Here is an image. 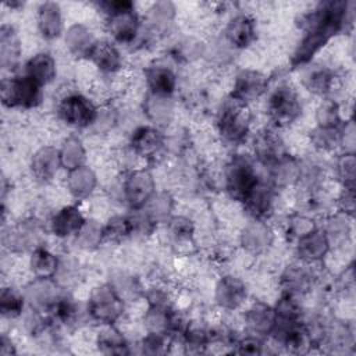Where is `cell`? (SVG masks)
<instances>
[{"mask_svg":"<svg viewBox=\"0 0 356 356\" xmlns=\"http://www.w3.org/2000/svg\"><path fill=\"white\" fill-rule=\"evenodd\" d=\"M352 24V11L349 3L343 0L321 1L314 10L300 17V28L305 36L295 49L291 64L293 68L307 65L337 33Z\"/></svg>","mask_w":356,"mask_h":356,"instance_id":"6da1fadb","label":"cell"},{"mask_svg":"<svg viewBox=\"0 0 356 356\" xmlns=\"http://www.w3.org/2000/svg\"><path fill=\"white\" fill-rule=\"evenodd\" d=\"M96 7L104 15L107 32L117 43L134 44L139 39L142 22L132 1L106 0L96 3Z\"/></svg>","mask_w":356,"mask_h":356,"instance_id":"7a4b0ae2","label":"cell"},{"mask_svg":"<svg viewBox=\"0 0 356 356\" xmlns=\"http://www.w3.org/2000/svg\"><path fill=\"white\" fill-rule=\"evenodd\" d=\"M252 114L248 104L239 103L229 96L217 111L216 127L221 140L229 146L243 143L250 132Z\"/></svg>","mask_w":356,"mask_h":356,"instance_id":"3957f363","label":"cell"},{"mask_svg":"<svg viewBox=\"0 0 356 356\" xmlns=\"http://www.w3.org/2000/svg\"><path fill=\"white\" fill-rule=\"evenodd\" d=\"M225 189L228 195L243 203L260 178L253 160L248 154H234L225 167Z\"/></svg>","mask_w":356,"mask_h":356,"instance_id":"277c9868","label":"cell"},{"mask_svg":"<svg viewBox=\"0 0 356 356\" xmlns=\"http://www.w3.org/2000/svg\"><path fill=\"white\" fill-rule=\"evenodd\" d=\"M0 96L4 107L35 108L42 102V86L28 75L6 76L0 83Z\"/></svg>","mask_w":356,"mask_h":356,"instance_id":"5b68a950","label":"cell"},{"mask_svg":"<svg viewBox=\"0 0 356 356\" xmlns=\"http://www.w3.org/2000/svg\"><path fill=\"white\" fill-rule=\"evenodd\" d=\"M86 310L93 321L114 324L124 313V299L111 284H103L92 291Z\"/></svg>","mask_w":356,"mask_h":356,"instance_id":"8992f818","label":"cell"},{"mask_svg":"<svg viewBox=\"0 0 356 356\" xmlns=\"http://www.w3.org/2000/svg\"><path fill=\"white\" fill-rule=\"evenodd\" d=\"M267 114L275 127H286L295 122L302 114V103L296 90L286 85H278L268 96Z\"/></svg>","mask_w":356,"mask_h":356,"instance_id":"52a82bcc","label":"cell"},{"mask_svg":"<svg viewBox=\"0 0 356 356\" xmlns=\"http://www.w3.org/2000/svg\"><path fill=\"white\" fill-rule=\"evenodd\" d=\"M56 113L68 127L89 128L97 115V107L85 95L72 92L58 100Z\"/></svg>","mask_w":356,"mask_h":356,"instance_id":"ba28073f","label":"cell"},{"mask_svg":"<svg viewBox=\"0 0 356 356\" xmlns=\"http://www.w3.org/2000/svg\"><path fill=\"white\" fill-rule=\"evenodd\" d=\"M156 193V182L152 172L145 168H132L122 182V196L131 210L143 209Z\"/></svg>","mask_w":356,"mask_h":356,"instance_id":"9c48e42d","label":"cell"},{"mask_svg":"<svg viewBox=\"0 0 356 356\" xmlns=\"http://www.w3.org/2000/svg\"><path fill=\"white\" fill-rule=\"evenodd\" d=\"M164 145L165 138L154 125L138 127L129 139V149L132 153L147 161H154L161 154Z\"/></svg>","mask_w":356,"mask_h":356,"instance_id":"30bf717a","label":"cell"},{"mask_svg":"<svg viewBox=\"0 0 356 356\" xmlns=\"http://www.w3.org/2000/svg\"><path fill=\"white\" fill-rule=\"evenodd\" d=\"M25 299L33 309L42 314L50 316L58 299L64 295L53 278H35L25 289Z\"/></svg>","mask_w":356,"mask_h":356,"instance_id":"8fae6325","label":"cell"},{"mask_svg":"<svg viewBox=\"0 0 356 356\" xmlns=\"http://www.w3.org/2000/svg\"><path fill=\"white\" fill-rule=\"evenodd\" d=\"M267 86L268 79L264 74L256 70H242L235 76L229 97L249 106L267 90Z\"/></svg>","mask_w":356,"mask_h":356,"instance_id":"7c38bea8","label":"cell"},{"mask_svg":"<svg viewBox=\"0 0 356 356\" xmlns=\"http://www.w3.org/2000/svg\"><path fill=\"white\" fill-rule=\"evenodd\" d=\"M253 154L264 167H270L285 154L284 140L274 128H263L253 136Z\"/></svg>","mask_w":356,"mask_h":356,"instance_id":"4fadbf2b","label":"cell"},{"mask_svg":"<svg viewBox=\"0 0 356 356\" xmlns=\"http://www.w3.org/2000/svg\"><path fill=\"white\" fill-rule=\"evenodd\" d=\"M222 38L232 49L249 47L256 40V21L250 14L239 13L225 25Z\"/></svg>","mask_w":356,"mask_h":356,"instance_id":"5bb4252c","label":"cell"},{"mask_svg":"<svg viewBox=\"0 0 356 356\" xmlns=\"http://www.w3.org/2000/svg\"><path fill=\"white\" fill-rule=\"evenodd\" d=\"M296 252L302 263L313 264L320 260L328 253L331 242L323 228L314 227L305 235L296 239Z\"/></svg>","mask_w":356,"mask_h":356,"instance_id":"9a60e30c","label":"cell"},{"mask_svg":"<svg viewBox=\"0 0 356 356\" xmlns=\"http://www.w3.org/2000/svg\"><path fill=\"white\" fill-rule=\"evenodd\" d=\"M274 196L275 188L270 184V181L260 179L254 189L245 199L243 207L253 220L267 221L273 213Z\"/></svg>","mask_w":356,"mask_h":356,"instance_id":"2e32d148","label":"cell"},{"mask_svg":"<svg viewBox=\"0 0 356 356\" xmlns=\"http://www.w3.org/2000/svg\"><path fill=\"white\" fill-rule=\"evenodd\" d=\"M246 296L248 289L245 282L234 275H225L220 278L216 285V303L225 310H236L239 306H242Z\"/></svg>","mask_w":356,"mask_h":356,"instance_id":"e0dca14e","label":"cell"},{"mask_svg":"<svg viewBox=\"0 0 356 356\" xmlns=\"http://www.w3.org/2000/svg\"><path fill=\"white\" fill-rule=\"evenodd\" d=\"M4 245L13 252L33 250L40 246V231L36 222L21 221L4 234Z\"/></svg>","mask_w":356,"mask_h":356,"instance_id":"ac0fdd59","label":"cell"},{"mask_svg":"<svg viewBox=\"0 0 356 356\" xmlns=\"http://www.w3.org/2000/svg\"><path fill=\"white\" fill-rule=\"evenodd\" d=\"M60 149L54 146H43L35 152L31 159L32 175L39 182H49L61 168Z\"/></svg>","mask_w":356,"mask_h":356,"instance_id":"d6986e66","label":"cell"},{"mask_svg":"<svg viewBox=\"0 0 356 356\" xmlns=\"http://www.w3.org/2000/svg\"><path fill=\"white\" fill-rule=\"evenodd\" d=\"M36 24L40 36L46 40H54L63 33V13L56 1H44L38 7Z\"/></svg>","mask_w":356,"mask_h":356,"instance_id":"ffe728a7","label":"cell"},{"mask_svg":"<svg viewBox=\"0 0 356 356\" xmlns=\"http://www.w3.org/2000/svg\"><path fill=\"white\" fill-rule=\"evenodd\" d=\"M86 218L75 204L61 207L50 220V229L57 238H70L78 235Z\"/></svg>","mask_w":356,"mask_h":356,"instance_id":"44dd1931","label":"cell"},{"mask_svg":"<svg viewBox=\"0 0 356 356\" xmlns=\"http://www.w3.org/2000/svg\"><path fill=\"white\" fill-rule=\"evenodd\" d=\"M149 93L171 97L177 89V74L165 64H152L145 70Z\"/></svg>","mask_w":356,"mask_h":356,"instance_id":"7402d4cb","label":"cell"},{"mask_svg":"<svg viewBox=\"0 0 356 356\" xmlns=\"http://www.w3.org/2000/svg\"><path fill=\"white\" fill-rule=\"evenodd\" d=\"M245 325L250 334L264 337L270 335L275 324L274 307L264 302H254L245 312Z\"/></svg>","mask_w":356,"mask_h":356,"instance_id":"603a6c76","label":"cell"},{"mask_svg":"<svg viewBox=\"0 0 356 356\" xmlns=\"http://www.w3.org/2000/svg\"><path fill=\"white\" fill-rule=\"evenodd\" d=\"M89 60L103 74H115L124 64L120 49L110 40H97L89 54Z\"/></svg>","mask_w":356,"mask_h":356,"instance_id":"cb8c5ba5","label":"cell"},{"mask_svg":"<svg viewBox=\"0 0 356 356\" xmlns=\"http://www.w3.org/2000/svg\"><path fill=\"white\" fill-rule=\"evenodd\" d=\"M267 168L268 181L275 189L292 186L300 179V161L286 153Z\"/></svg>","mask_w":356,"mask_h":356,"instance_id":"d4e9b609","label":"cell"},{"mask_svg":"<svg viewBox=\"0 0 356 356\" xmlns=\"http://www.w3.org/2000/svg\"><path fill=\"white\" fill-rule=\"evenodd\" d=\"M21 58V40L11 24L0 28V65L4 71H14Z\"/></svg>","mask_w":356,"mask_h":356,"instance_id":"484cf974","label":"cell"},{"mask_svg":"<svg viewBox=\"0 0 356 356\" xmlns=\"http://www.w3.org/2000/svg\"><path fill=\"white\" fill-rule=\"evenodd\" d=\"M313 286V275L306 264H291L281 275V288L284 293L292 296H303Z\"/></svg>","mask_w":356,"mask_h":356,"instance_id":"4316f807","label":"cell"},{"mask_svg":"<svg viewBox=\"0 0 356 356\" xmlns=\"http://www.w3.org/2000/svg\"><path fill=\"white\" fill-rule=\"evenodd\" d=\"M274 239V234L267 221L253 220L241 234L242 246L250 253H260L266 250Z\"/></svg>","mask_w":356,"mask_h":356,"instance_id":"83f0119b","label":"cell"},{"mask_svg":"<svg viewBox=\"0 0 356 356\" xmlns=\"http://www.w3.org/2000/svg\"><path fill=\"white\" fill-rule=\"evenodd\" d=\"M335 72L324 65H307L302 75L303 86L317 96H327L335 85Z\"/></svg>","mask_w":356,"mask_h":356,"instance_id":"f1b7e54d","label":"cell"},{"mask_svg":"<svg viewBox=\"0 0 356 356\" xmlns=\"http://www.w3.org/2000/svg\"><path fill=\"white\" fill-rule=\"evenodd\" d=\"M24 74L38 82L42 88L50 83L57 74L56 60L47 51H40L32 56L24 67Z\"/></svg>","mask_w":356,"mask_h":356,"instance_id":"f546056e","label":"cell"},{"mask_svg":"<svg viewBox=\"0 0 356 356\" xmlns=\"http://www.w3.org/2000/svg\"><path fill=\"white\" fill-rule=\"evenodd\" d=\"M64 40L70 53L78 58H89V54L97 42L92 31L82 24L71 25L65 32Z\"/></svg>","mask_w":356,"mask_h":356,"instance_id":"4dcf8cb0","label":"cell"},{"mask_svg":"<svg viewBox=\"0 0 356 356\" xmlns=\"http://www.w3.org/2000/svg\"><path fill=\"white\" fill-rule=\"evenodd\" d=\"M29 267L35 278L49 280L54 278L60 268L58 257L42 245L31 252Z\"/></svg>","mask_w":356,"mask_h":356,"instance_id":"1f68e13d","label":"cell"},{"mask_svg":"<svg viewBox=\"0 0 356 356\" xmlns=\"http://www.w3.org/2000/svg\"><path fill=\"white\" fill-rule=\"evenodd\" d=\"M96 184H97L96 174L93 172L92 168L86 165H81L78 168L68 171L67 188L75 199L88 197L95 191Z\"/></svg>","mask_w":356,"mask_h":356,"instance_id":"d6a6232c","label":"cell"},{"mask_svg":"<svg viewBox=\"0 0 356 356\" xmlns=\"http://www.w3.org/2000/svg\"><path fill=\"white\" fill-rule=\"evenodd\" d=\"M143 110L147 118L152 121V124L159 128V127L167 125L171 121L174 107H172L171 97L149 93L145 100Z\"/></svg>","mask_w":356,"mask_h":356,"instance_id":"836d02e7","label":"cell"},{"mask_svg":"<svg viewBox=\"0 0 356 356\" xmlns=\"http://www.w3.org/2000/svg\"><path fill=\"white\" fill-rule=\"evenodd\" d=\"M97 348L104 355H128L129 346L125 337L113 327V324H104L97 334Z\"/></svg>","mask_w":356,"mask_h":356,"instance_id":"e575fe53","label":"cell"},{"mask_svg":"<svg viewBox=\"0 0 356 356\" xmlns=\"http://www.w3.org/2000/svg\"><path fill=\"white\" fill-rule=\"evenodd\" d=\"M175 18V6L171 1H156L147 10L149 31L161 33L168 29Z\"/></svg>","mask_w":356,"mask_h":356,"instance_id":"d590c367","label":"cell"},{"mask_svg":"<svg viewBox=\"0 0 356 356\" xmlns=\"http://www.w3.org/2000/svg\"><path fill=\"white\" fill-rule=\"evenodd\" d=\"M343 125L339 127H316L310 132V142L318 150H334L342 145Z\"/></svg>","mask_w":356,"mask_h":356,"instance_id":"8d00e7d4","label":"cell"},{"mask_svg":"<svg viewBox=\"0 0 356 356\" xmlns=\"http://www.w3.org/2000/svg\"><path fill=\"white\" fill-rule=\"evenodd\" d=\"M60 157H61V165L67 171L85 165L86 152L81 139H78L76 136L67 138L61 145Z\"/></svg>","mask_w":356,"mask_h":356,"instance_id":"74e56055","label":"cell"},{"mask_svg":"<svg viewBox=\"0 0 356 356\" xmlns=\"http://www.w3.org/2000/svg\"><path fill=\"white\" fill-rule=\"evenodd\" d=\"M134 235L132 222L129 216H113L107 220V222L103 225V238L108 242H122L127 238Z\"/></svg>","mask_w":356,"mask_h":356,"instance_id":"f35d334b","label":"cell"},{"mask_svg":"<svg viewBox=\"0 0 356 356\" xmlns=\"http://www.w3.org/2000/svg\"><path fill=\"white\" fill-rule=\"evenodd\" d=\"M25 295L15 288L4 286L0 293V313L6 318L19 317L25 306Z\"/></svg>","mask_w":356,"mask_h":356,"instance_id":"ab89813d","label":"cell"},{"mask_svg":"<svg viewBox=\"0 0 356 356\" xmlns=\"http://www.w3.org/2000/svg\"><path fill=\"white\" fill-rule=\"evenodd\" d=\"M182 342L186 348L195 352H202L210 341V328L200 324L199 321H189L182 332Z\"/></svg>","mask_w":356,"mask_h":356,"instance_id":"60d3db41","label":"cell"},{"mask_svg":"<svg viewBox=\"0 0 356 356\" xmlns=\"http://www.w3.org/2000/svg\"><path fill=\"white\" fill-rule=\"evenodd\" d=\"M172 207H174L172 197L168 193L163 192L157 195L154 193V196L145 206V210L154 220V222L159 224V222H167L171 218Z\"/></svg>","mask_w":356,"mask_h":356,"instance_id":"b9f144b4","label":"cell"},{"mask_svg":"<svg viewBox=\"0 0 356 356\" xmlns=\"http://www.w3.org/2000/svg\"><path fill=\"white\" fill-rule=\"evenodd\" d=\"M275 318L278 320H288V321H296L302 320V306L296 296H292L289 293L281 295V298L277 300L274 306Z\"/></svg>","mask_w":356,"mask_h":356,"instance_id":"7bdbcfd3","label":"cell"},{"mask_svg":"<svg viewBox=\"0 0 356 356\" xmlns=\"http://www.w3.org/2000/svg\"><path fill=\"white\" fill-rule=\"evenodd\" d=\"M76 241L81 248L86 250L96 249L103 241V225H100L95 220H86L83 227L76 235Z\"/></svg>","mask_w":356,"mask_h":356,"instance_id":"ee69618b","label":"cell"},{"mask_svg":"<svg viewBox=\"0 0 356 356\" xmlns=\"http://www.w3.org/2000/svg\"><path fill=\"white\" fill-rule=\"evenodd\" d=\"M167 229H168L170 236L178 243L192 241L193 232H195L193 222L188 217H184V216L171 217L167 221Z\"/></svg>","mask_w":356,"mask_h":356,"instance_id":"f6af8a7d","label":"cell"},{"mask_svg":"<svg viewBox=\"0 0 356 356\" xmlns=\"http://www.w3.org/2000/svg\"><path fill=\"white\" fill-rule=\"evenodd\" d=\"M316 121L317 127H339L342 125L341 114H339V106L337 102L331 99H325L321 102L316 111Z\"/></svg>","mask_w":356,"mask_h":356,"instance_id":"bcb514c9","label":"cell"},{"mask_svg":"<svg viewBox=\"0 0 356 356\" xmlns=\"http://www.w3.org/2000/svg\"><path fill=\"white\" fill-rule=\"evenodd\" d=\"M170 335L161 332H147L142 342V353L145 355H164L168 352L170 345Z\"/></svg>","mask_w":356,"mask_h":356,"instance_id":"7dc6e473","label":"cell"},{"mask_svg":"<svg viewBox=\"0 0 356 356\" xmlns=\"http://www.w3.org/2000/svg\"><path fill=\"white\" fill-rule=\"evenodd\" d=\"M204 49L206 46L200 43L199 40L193 38H186L181 40L175 47H174V57L177 60H184V61H192L200 56H204Z\"/></svg>","mask_w":356,"mask_h":356,"instance_id":"c3c4849f","label":"cell"},{"mask_svg":"<svg viewBox=\"0 0 356 356\" xmlns=\"http://www.w3.org/2000/svg\"><path fill=\"white\" fill-rule=\"evenodd\" d=\"M355 171H356V160L352 152L342 154L337 160V174L343 188H355Z\"/></svg>","mask_w":356,"mask_h":356,"instance_id":"681fc988","label":"cell"},{"mask_svg":"<svg viewBox=\"0 0 356 356\" xmlns=\"http://www.w3.org/2000/svg\"><path fill=\"white\" fill-rule=\"evenodd\" d=\"M235 353H241V355H260L263 353V348H264V342L261 341V338L259 335L254 334H249L243 338H236L235 343H234Z\"/></svg>","mask_w":356,"mask_h":356,"instance_id":"f907efd6","label":"cell"},{"mask_svg":"<svg viewBox=\"0 0 356 356\" xmlns=\"http://www.w3.org/2000/svg\"><path fill=\"white\" fill-rule=\"evenodd\" d=\"M330 242L345 239L349 235V224L346 221V214L342 213V216H335L330 220L327 229H324Z\"/></svg>","mask_w":356,"mask_h":356,"instance_id":"816d5d0a","label":"cell"},{"mask_svg":"<svg viewBox=\"0 0 356 356\" xmlns=\"http://www.w3.org/2000/svg\"><path fill=\"white\" fill-rule=\"evenodd\" d=\"M114 289L118 292V295L125 300L127 298H131V296H136L138 292L140 291V286L138 284V281L134 278V277H129V275H120L114 282H110Z\"/></svg>","mask_w":356,"mask_h":356,"instance_id":"f5cc1de1","label":"cell"},{"mask_svg":"<svg viewBox=\"0 0 356 356\" xmlns=\"http://www.w3.org/2000/svg\"><path fill=\"white\" fill-rule=\"evenodd\" d=\"M314 228V224L312 220L303 217V216H299V217H295L289 224H288V234H291V236L293 238H300L302 235H305L306 232H309L310 229Z\"/></svg>","mask_w":356,"mask_h":356,"instance_id":"db71d44e","label":"cell"},{"mask_svg":"<svg viewBox=\"0 0 356 356\" xmlns=\"http://www.w3.org/2000/svg\"><path fill=\"white\" fill-rule=\"evenodd\" d=\"M115 121V114L110 107L106 108H97V115L92 124V127H95L97 131H103V129H108L113 127Z\"/></svg>","mask_w":356,"mask_h":356,"instance_id":"11a10c76","label":"cell"},{"mask_svg":"<svg viewBox=\"0 0 356 356\" xmlns=\"http://www.w3.org/2000/svg\"><path fill=\"white\" fill-rule=\"evenodd\" d=\"M339 206L343 214H352L355 210V188H343L339 196Z\"/></svg>","mask_w":356,"mask_h":356,"instance_id":"9f6ffc18","label":"cell"},{"mask_svg":"<svg viewBox=\"0 0 356 356\" xmlns=\"http://www.w3.org/2000/svg\"><path fill=\"white\" fill-rule=\"evenodd\" d=\"M15 353V348L11 342V339L3 334L1 338H0V355L3 356H10V355H14Z\"/></svg>","mask_w":356,"mask_h":356,"instance_id":"6f0895ef","label":"cell"},{"mask_svg":"<svg viewBox=\"0 0 356 356\" xmlns=\"http://www.w3.org/2000/svg\"><path fill=\"white\" fill-rule=\"evenodd\" d=\"M6 6L10 7V8H17V7H24V3H21V1H11V3H6Z\"/></svg>","mask_w":356,"mask_h":356,"instance_id":"680465c9","label":"cell"}]
</instances>
